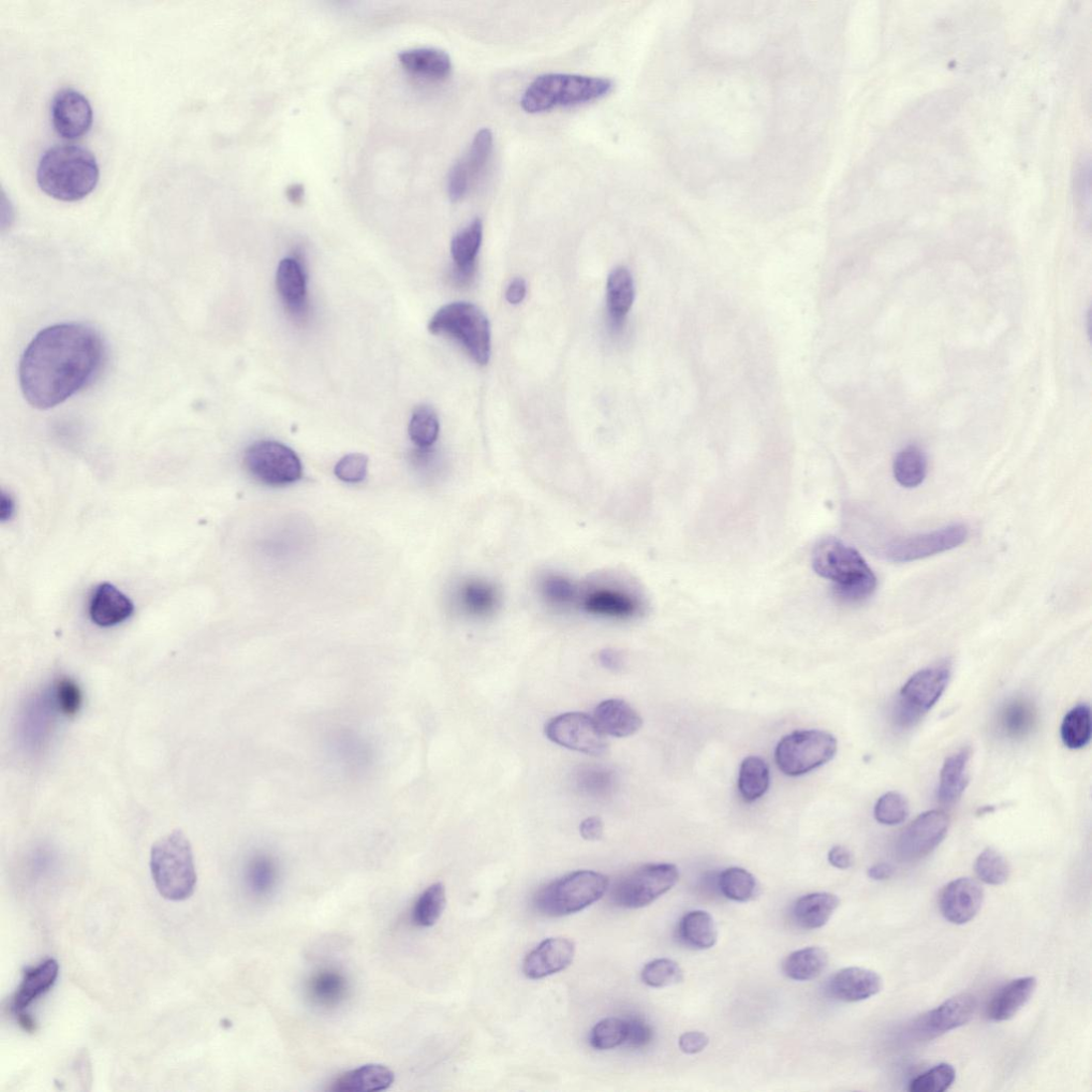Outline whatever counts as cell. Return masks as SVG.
Wrapping results in <instances>:
<instances>
[{"mask_svg":"<svg viewBox=\"0 0 1092 1092\" xmlns=\"http://www.w3.org/2000/svg\"><path fill=\"white\" fill-rule=\"evenodd\" d=\"M458 598L462 611L473 617L491 615L498 602L496 589L482 581L465 583L460 588Z\"/></svg>","mask_w":1092,"mask_h":1092,"instance_id":"obj_38","label":"cell"},{"mask_svg":"<svg viewBox=\"0 0 1092 1092\" xmlns=\"http://www.w3.org/2000/svg\"><path fill=\"white\" fill-rule=\"evenodd\" d=\"M951 678L948 663L923 669L909 678L900 691L897 716L903 725H912L936 705Z\"/></svg>","mask_w":1092,"mask_h":1092,"instance_id":"obj_11","label":"cell"},{"mask_svg":"<svg viewBox=\"0 0 1092 1092\" xmlns=\"http://www.w3.org/2000/svg\"><path fill=\"white\" fill-rule=\"evenodd\" d=\"M628 1023L620 1017H607L595 1025L590 1032L589 1042L596 1050H612L624 1045L627 1039Z\"/></svg>","mask_w":1092,"mask_h":1092,"instance_id":"obj_46","label":"cell"},{"mask_svg":"<svg viewBox=\"0 0 1092 1092\" xmlns=\"http://www.w3.org/2000/svg\"><path fill=\"white\" fill-rule=\"evenodd\" d=\"M678 869L670 863H655L640 866L618 881L612 893L616 906L626 909H640L651 905L676 884Z\"/></svg>","mask_w":1092,"mask_h":1092,"instance_id":"obj_10","label":"cell"},{"mask_svg":"<svg viewBox=\"0 0 1092 1092\" xmlns=\"http://www.w3.org/2000/svg\"><path fill=\"white\" fill-rule=\"evenodd\" d=\"M395 1082L394 1072L379 1064L365 1065L339 1076L332 1083L334 1092H374L389 1089Z\"/></svg>","mask_w":1092,"mask_h":1092,"instance_id":"obj_27","label":"cell"},{"mask_svg":"<svg viewBox=\"0 0 1092 1092\" xmlns=\"http://www.w3.org/2000/svg\"><path fill=\"white\" fill-rule=\"evenodd\" d=\"M969 530L964 524H954L919 536L891 543L883 554L893 563H910L947 552L962 545Z\"/></svg>","mask_w":1092,"mask_h":1092,"instance_id":"obj_13","label":"cell"},{"mask_svg":"<svg viewBox=\"0 0 1092 1092\" xmlns=\"http://www.w3.org/2000/svg\"><path fill=\"white\" fill-rule=\"evenodd\" d=\"M882 987V980L876 972L851 967L834 974L829 983V993L838 1001L855 1002L877 996Z\"/></svg>","mask_w":1092,"mask_h":1092,"instance_id":"obj_20","label":"cell"},{"mask_svg":"<svg viewBox=\"0 0 1092 1092\" xmlns=\"http://www.w3.org/2000/svg\"><path fill=\"white\" fill-rule=\"evenodd\" d=\"M599 660L604 668L612 671H618L623 668L624 659L618 652L611 650H604L599 654Z\"/></svg>","mask_w":1092,"mask_h":1092,"instance_id":"obj_60","label":"cell"},{"mask_svg":"<svg viewBox=\"0 0 1092 1092\" xmlns=\"http://www.w3.org/2000/svg\"><path fill=\"white\" fill-rule=\"evenodd\" d=\"M398 58L409 72L427 79L446 80L453 70L450 55L437 49L409 50L398 55Z\"/></svg>","mask_w":1092,"mask_h":1092,"instance_id":"obj_30","label":"cell"},{"mask_svg":"<svg viewBox=\"0 0 1092 1092\" xmlns=\"http://www.w3.org/2000/svg\"><path fill=\"white\" fill-rule=\"evenodd\" d=\"M286 196L291 203L300 204L304 196L303 186L299 184L289 186L286 190Z\"/></svg>","mask_w":1092,"mask_h":1092,"instance_id":"obj_63","label":"cell"},{"mask_svg":"<svg viewBox=\"0 0 1092 1092\" xmlns=\"http://www.w3.org/2000/svg\"><path fill=\"white\" fill-rule=\"evenodd\" d=\"M839 906V899L831 893H812L803 896L794 905L795 922L805 929H819L827 924Z\"/></svg>","mask_w":1092,"mask_h":1092,"instance_id":"obj_29","label":"cell"},{"mask_svg":"<svg viewBox=\"0 0 1092 1092\" xmlns=\"http://www.w3.org/2000/svg\"><path fill=\"white\" fill-rule=\"evenodd\" d=\"M59 976V964L55 959H47L35 968L29 969L24 974L18 992L12 1000V1010L16 1015L25 1013V1010L44 994L50 992Z\"/></svg>","mask_w":1092,"mask_h":1092,"instance_id":"obj_25","label":"cell"},{"mask_svg":"<svg viewBox=\"0 0 1092 1092\" xmlns=\"http://www.w3.org/2000/svg\"><path fill=\"white\" fill-rule=\"evenodd\" d=\"M548 739L581 754L599 757L609 749L608 735L598 727L594 717L584 713H566L554 717L545 726Z\"/></svg>","mask_w":1092,"mask_h":1092,"instance_id":"obj_12","label":"cell"},{"mask_svg":"<svg viewBox=\"0 0 1092 1092\" xmlns=\"http://www.w3.org/2000/svg\"><path fill=\"white\" fill-rule=\"evenodd\" d=\"M970 759L971 749L964 748L944 762L938 788V800L941 804L952 805L963 796L969 784Z\"/></svg>","mask_w":1092,"mask_h":1092,"instance_id":"obj_28","label":"cell"},{"mask_svg":"<svg viewBox=\"0 0 1092 1092\" xmlns=\"http://www.w3.org/2000/svg\"><path fill=\"white\" fill-rule=\"evenodd\" d=\"M408 432L413 445L421 450L431 449L440 434V423L434 409L428 406L418 407L413 412Z\"/></svg>","mask_w":1092,"mask_h":1092,"instance_id":"obj_45","label":"cell"},{"mask_svg":"<svg viewBox=\"0 0 1092 1092\" xmlns=\"http://www.w3.org/2000/svg\"><path fill=\"white\" fill-rule=\"evenodd\" d=\"M678 932L687 946L696 950L711 949L718 940L717 926L713 917L702 910L685 914Z\"/></svg>","mask_w":1092,"mask_h":1092,"instance_id":"obj_33","label":"cell"},{"mask_svg":"<svg viewBox=\"0 0 1092 1092\" xmlns=\"http://www.w3.org/2000/svg\"><path fill=\"white\" fill-rule=\"evenodd\" d=\"M307 994L317 1006L336 1007L348 994V982L342 973L335 970H322L307 983Z\"/></svg>","mask_w":1092,"mask_h":1092,"instance_id":"obj_32","label":"cell"},{"mask_svg":"<svg viewBox=\"0 0 1092 1092\" xmlns=\"http://www.w3.org/2000/svg\"><path fill=\"white\" fill-rule=\"evenodd\" d=\"M447 905L446 887L441 882L434 883L418 898L412 909V922L418 927L434 926L441 918Z\"/></svg>","mask_w":1092,"mask_h":1092,"instance_id":"obj_43","label":"cell"},{"mask_svg":"<svg viewBox=\"0 0 1092 1092\" xmlns=\"http://www.w3.org/2000/svg\"><path fill=\"white\" fill-rule=\"evenodd\" d=\"M1091 732V712L1086 704L1073 707L1062 720L1060 727L1062 743L1072 750L1086 747L1090 743Z\"/></svg>","mask_w":1092,"mask_h":1092,"instance_id":"obj_40","label":"cell"},{"mask_svg":"<svg viewBox=\"0 0 1092 1092\" xmlns=\"http://www.w3.org/2000/svg\"><path fill=\"white\" fill-rule=\"evenodd\" d=\"M134 604L111 584L99 585L93 593L89 616L100 628H112L126 622L134 614Z\"/></svg>","mask_w":1092,"mask_h":1092,"instance_id":"obj_21","label":"cell"},{"mask_svg":"<svg viewBox=\"0 0 1092 1092\" xmlns=\"http://www.w3.org/2000/svg\"><path fill=\"white\" fill-rule=\"evenodd\" d=\"M640 608L637 598L609 588L594 590L584 600L586 612L601 617L628 619L637 616Z\"/></svg>","mask_w":1092,"mask_h":1092,"instance_id":"obj_26","label":"cell"},{"mask_svg":"<svg viewBox=\"0 0 1092 1092\" xmlns=\"http://www.w3.org/2000/svg\"><path fill=\"white\" fill-rule=\"evenodd\" d=\"M949 827L950 819L944 812H925L899 836L896 846L899 857L906 861L926 857L946 838Z\"/></svg>","mask_w":1092,"mask_h":1092,"instance_id":"obj_14","label":"cell"},{"mask_svg":"<svg viewBox=\"0 0 1092 1092\" xmlns=\"http://www.w3.org/2000/svg\"><path fill=\"white\" fill-rule=\"evenodd\" d=\"M628 1032L626 1045L632 1047V1049H641L646 1046L653 1039V1030L639 1017H633V1019L627 1020Z\"/></svg>","mask_w":1092,"mask_h":1092,"instance_id":"obj_55","label":"cell"},{"mask_svg":"<svg viewBox=\"0 0 1092 1092\" xmlns=\"http://www.w3.org/2000/svg\"><path fill=\"white\" fill-rule=\"evenodd\" d=\"M978 1007L977 999L970 994L957 995L948 999L936 1009L928 1012L922 1020V1027L928 1034H944L962 1027L972 1020Z\"/></svg>","mask_w":1092,"mask_h":1092,"instance_id":"obj_22","label":"cell"},{"mask_svg":"<svg viewBox=\"0 0 1092 1092\" xmlns=\"http://www.w3.org/2000/svg\"><path fill=\"white\" fill-rule=\"evenodd\" d=\"M52 123L59 136L80 139L91 130L93 111L91 102L81 92L66 88L58 91L51 106Z\"/></svg>","mask_w":1092,"mask_h":1092,"instance_id":"obj_17","label":"cell"},{"mask_svg":"<svg viewBox=\"0 0 1092 1092\" xmlns=\"http://www.w3.org/2000/svg\"><path fill=\"white\" fill-rule=\"evenodd\" d=\"M101 338L81 323L54 324L39 332L20 362V386L29 405L48 410L89 385L104 362Z\"/></svg>","mask_w":1092,"mask_h":1092,"instance_id":"obj_1","label":"cell"},{"mask_svg":"<svg viewBox=\"0 0 1092 1092\" xmlns=\"http://www.w3.org/2000/svg\"><path fill=\"white\" fill-rule=\"evenodd\" d=\"M812 565L824 580L833 583L834 592L847 602H860L872 596L877 579L858 551L836 538L819 541Z\"/></svg>","mask_w":1092,"mask_h":1092,"instance_id":"obj_3","label":"cell"},{"mask_svg":"<svg viewBox=\"0 0 1092 1092\" xmlns=\"http://www.w3.org/2000/svg\"><path fill=\"white\" fill-rule=\"evenodd\" d=\"M1036 711L1034 705L1025 699H1015L1002 708L1000 726L1011 739H1021L1034 729Z\"/></svg>","mask_w":1092,"mask_h":1092,"instance_id":"obj_37","label":"cell"},{"mask_svg":"<svg viewBox=\"0 0 1092 1092\" xmlns=\"http://www.w3.org/2000/svg\"><path fill=\"white\" fill-rule=\"evenodd\" d=\"M51 688L61 715L70 718L81 711L83 693L76 681L71 680L69 677L59 678Z\"/></svg>","mask_w":1092,"mask_h":1092,"instance_id":"obj_51","label":"cell"},{"mask_svg":"<svg viewBox=\"0 0 1092 1092\" xmlns=\"http://www.w3.org/2000/svg\"><path fill=\"white\" fill-rule=\"evenodd\" d=\"M641 980L648 987L665 988L682 983L684 972L670 959H656L644 966L641 971Z\"/></svg>","mask_w":1092,"mask_h":1092,"instance_id":"obj_48","label":"cell"},{"mask_svg":"<svg viewBox=\"0 0 1092 1092\" xmlns=\"http://www.w3.org/2000/svg\"><path fill=\"white\" fill-rule=\"evenodd\" d=\"M771 773L769 765L759 757L746 758L740 769L739 791L746 803H755L769 791Z\"/></svg>","mask_w":1092,"mask_h":1092,"instance_id":"obj_36","label":"cell"},{"mask_svg":"<svg viewBox=\"0 0 1092 1092\" xmlns=\"http://www.w3.org/2000/svg\"><path fill=\"white\" fill-rule=\"evenodd\" d=\"M37 180L50 197L76 202L92 193L99 180V169L94 155L85 147L55 145L42 156Z\"/></svg>","mask_w":1092,"mask_h":1092,"instance_id":"obj_2","label":"cell"},{"mask_svg":"<svg viewBox=\"0 0 1092 1092\" xmlns=\"http://www.w3.org/2000/svg\"><path fill=\"white\" fill-rule=\"evenodd\" d=\"M0 509H2V520L3 521H7V520H10L12 518V515L14 514V509H16V505H14V501H13V499L10 495H8L6 493L3 494V496H2V508H0Z\"/></svg>","mask_w":1092,"mask_h":1092,"instance_id":"obj_62","label":"cell"},{"mask_svg":"<svg viewBox=\"0 0 1092 1092\" xmlns=\"http://www.w3.org/2000/svg\"><path fill=\"white\" fill-rule=\"evenodd\" d=\"M151 873L159 894L182 902L194 894L197 870L193 849L182 831L161 837L151 850Z\"/></svg>","mask_w":1092,"mask_h":1092,"instance_id":"obj_5","label":"cell"},{"mask_svg":"<svg viewBox=\"0 0 1092 1092\" xmlns=\"http://www.w3.org/2000/svg\"><path fill=\"white\" fill-rule=\"evenodd\" d=\"M275 283L288 308L292 312L301 311L306 297V278L301 264L292 258L279 262Z\"/></svg>","mask_w":1092,"mask_h":1092,"instance_id":"obj_31","label":"cell"},{"mask_svg":"<svg viewBox=\"0 0 1092 1092\" xmlns=\"http://www.w3.org/2000/svg\"><path fill=\"white\" fill-rule=\"evenodd\" d=\"M1037 980L1032 977L1016 979L1002 987L987 1007L989 1019L1008 1021L1019 1012L1034 996Z\"/></svg>","mask_w":1092,"mask_h":1092,"instance_id":"obj_24","label":"cell"},{"mask_svg":"<svg viewBox=\"0 0 1092 1092\" xmlns=\"http://www.w3.org/2000/svg\"><path fill=\"white\" fill-rule=\"evenodd\" d=\"M593 717L605 735L619 737V739L637 734L643 722L633 706L620 699L601 702L596 707Z\"/></svg>","mask_w":1092,"mask_h":1092,"instance_id":"obj_23","label":"cell"},{"mask_svg":"<svg viewBox=\"0 0 1092 1092\" xmlns=\"http://www.w3.org/2000/svg\"><path fill=\"white\" fill-rule=\"evenodd\" d=\"M575 956V944L567 938L542 941L524 959L523 972L529 980H542L569 968Z\"/></svg>","mask_w":1092,"mask_h":1092,"instance_id":"obj_19","label":"cell"},{"mask_svg":"<svg viewBox=\"0 0 1092 1092\" xmlns=\"http://www.w3.org/2000/svg\"><path fill=\"white\" fill-rule=\"evenodd\" d=\"M368 458L363 454H349L334 467L335 476L347 483L363 481L367 475Z\"/></svg>","mask_w":1092,"mask_h":1092,"instance_id":"obj_54","label":"cell"},{"mask_svg":"<svg viewBox=\"0 0 1092 1092\" xmlns=\"http://www.w3.org/2000/svg\"><path fill=\"white\" fill-rule=\"evenodd\" d=\"M609 887L607 876L594 870H578L541 888L534 896V907L545 917H567L598 902Z\"/></svg>","mask_w":1092,"mask_h":1092,"instance_id":"obj_6","label":"cell"},{"mask_svg":"<svg viewBox=\"0 0 1092 1092\" xmlns=\"http://www.w3.org/2000/svg\"><path fill=\"white\" fill-rule=\"evenodd\" d=\"M635 298L632 274L625 268L612 272L608 279V304L613 322L620 326L630 312Z\"/></svg>","mask_w":1092,"mask_h":1092,"instance_id":"obj_35","label":"cell"},{"mask_svg":"<svg viewBox=\"0 0 1092 1092\" xmlns=\"http://www.w3.org/2000/svg\"><path fill=\"white\" fill-rule=\"evenodd\" d=\"M278 877L276 861L268 853H258L246 869V881L251 892L259 897L270 895Z\"/></svg>","mask_w":1092,"mask_h":1092,"instance_id":"obj_41","label":"cell"},{"mask_svg":"<svg viewBox=\"0 0 1092 1092\" xmlns=\"http://www.w3.org/2000/svg\"><path fill=\"white\" fill-rule=\"evenodd\" d=\"M57 715H61L52 688L36 693L25 704L20 719V736L28 752L37 754L48 745Z\"/></svg>","mask_w":1092,"mask_h":1092,"instance_id":"obj_16","label":"cell"},{"mask_svg":"<svg viewBox=\"0 0 1092 1092\" xmlns=\"http://www.w3.org/2000/svg\"><path fill=\"white\" fill-rule=\"evenodd\" d=\"M909 815V804L902 794L890 792L884 794L878 800L874 816L882 824L895 825L902 823Z\"/></svg>","mask_w":1092,"mask_h":1092,"instance_id":"obj_52","label":"cell"},{"mask_svg":"<svg viewBox=\"0 0 1092 1092\" xmlns=\"http://www.w3.org/2000/svg\"><path fill=\"white\" fill-rule=\"evenodd\" d=\"M244 464L251 477L269 486H285L302 478L299 456L276 441H258L244 455Z\"/></svg>","mask_w":1092,"mask_h":1092,"instance_id":"obj_9","label":"cell"},{"mask_svg":"<svg viewBox=\"0 0 1092 1092\" xmlns=\"http://www.w3.org/2000/svg\"><path fill=\"white\" fill-rule=\"evenodd\" d=\"M614 89L609 79L550 73L531 83L521 106L528 113H541L557 107H570L603 98Z\"/></svg>","mask_w":1092,"mask_h":1092,"instance_id":"obj_4","label":"cell"},{"mask_svg":"<svg viewBox=\"0 0 1092 1092\" xmlns=\"http://www.w3.org/2000/svg\"><path fill=\"white\" fill-rule=\"evenodd\" d=\"M708 1042H710V1039H708L704 1032L688 1031L680 1037L678 1046H680L683 1053L695 1055L704 1051Z\"/></svg>","mask_w":1092,"mask_h":1092,"instance_id":"obj_56","label":"cell"},{"mask_svg":"<svg viewBox=\"0 0 1092 1092\" xmlns=\"http://www.w3.org/2000/svg\"><path fill=\"white\" fill-rule=\"evenodd\" d=\"M979 878L992 885L1004 884L1010 876V866L1002 855L993 848L985 849L976 862Z\"/></svg>","mask_w":1092,"mask_h":1092,"instance_id":"obj_49","label":"cell"},{"mask_svg":"<svg viewBox=\"0 0 1092 1092\" xmlns=\"http://www.w3.org/2000/svg\"><path fill=\"white\" fill-rule=\"evenodd\" d=\"M483 226L479 218L455 236L451 253L456 269L476 268V258L482 242Z\"/></svg>","mask_w":1092,"mask_h":1092,"instance_id":"obj_39","label":"cell"},{"mask_svg":"<svg viewBox=\"0 0 1092 1092\" xmlns=\"http://www.w3.org/2000/svg\"><path fill=\"white\" fill-rule=\"evenodd\" d=\"M541 592L548 603L557 608L570 607L578 598V589L569 580L551 575L543 580Z\"/></svg>","mask_w":1092,"mask_h":1092,"instance_id":"obj_53","label":"cell"},{"mask_svg":"<svg viewBox=\"0 0 1092 1092\" xmlns=\"http://www.w3.org/2000/svg\"><path fill=\"white\" fill-rule=\"evenodd\" d=\"M493 132L481 128L476 132L467 152L455 162L449 174L448 191L453 202L462 200L476 184L493 151Z\"/></svg>","mask_w":1092,"mask_h":1092,"instance_id":"obj_15","label":"cell"},{"mask_svg":"<svg viewBox=\"0 0 1092 1092\" xmlns=\"http://www.w3.org/2000/svg\"><path fill=\"white\" fill-rule=\"evenodd\" d=\"M428 330L435 335H448L455 338L477 364L489 363L490 323L475 304L454 302L441 307L428 324Z\"/></svg>","mask_w":1092,"mask_h":1092,"instance_id":"obj_7","label":"cell"},{"mask_svg":"<svg viewBox=\"0 0 1092 1092\" xmlns=\"http://www.w3.org/2000/svg\"><path fill=\"white\" fill-rule=\"evenodd\" d=\"M830 864L838 869H848L853 864L851 852L844 846H834L828 853Z\"/></svg>","mask_w":1092,"mask_h":1092,"instance_id":"obj_58","label":"cell"},{"mask_svg":"<svg viewBox=\"0 0 1092 1092\" xmlns=\"http://www.w3.org/2000/svg\"><path fill=\"white\" fill-rule=\"evenodd\" d=\"M956 1080V1070L950 1064H940L919 1075L909 1085L911 1092H943Z\"/></svg>","mask_w":1092,"mask_h":1092,"instance_id":"obj_50","label":"cell"},{"mask_svg":"<svg viewBox=\"0 0 1092 1092\" xmlns=\"http://www.w3.org/2000/svg\"><path fill=\"white\" fill-rule=\"evenodd\" d=\"M835 737L824 731H795L777 745L778 769L787 776L799 777L830 762L836 755Z\"/></svg>","mask_w":1092,"mask_h":1092,"instance_id":"obj_8","label":"cell"},{"mask_svg":"<svg viewBox=\"0 0 1092 1092\" xmlns=\"http://www.w3.org/2000/svg\"><path fill=\"white\" fill-rule=\"evenodd\" d=\"M893 874L894 867L888 863H879L867 870L868 877L877 881L890 879Z\"/></svg>","mask_w":1092,"mask_h":1092,"instance_id":"obj_61","label":"cell"},{"mask_svg":"<svg viewBox=\"0 0 1092 1092\" xmlns=\"http://www.w3.org/2000/svg\"><path fill=\"white\" fill-rule=\"evenodd\" d=\"M579 789L595 799H605L612 795L616 778L613 772L604 767H582L577 778Z\"/></svg>","mask_w":1092,"mask_h":1092,"instance_id":"obj_47","label":"cell"},{"mask_svg":"<svg viewBox=\"0 0 1092 1092\" xmlns=\"http://www.w3.org/2000/svg\"><path fill=\"white\" fill-rule=\"evenodd\" d=\"M829 956L820 948H806L788 956L784 963L786 976L797 982L816 980L828 967Z\"/></svg>","mask_w":1092,"mask_h":1092,"instance_id":"obj_34","label":"cell"},{"mask_svg":"<svg viewBox=\"0 0 1092 1092\" xmlns=\"http://www.w3.org/2000/svg\"><path fill=\"white\" fill-rule=\"evenodd\" d=\"M719 887L723 895L740 903L750 902L759 893L756 877L741 867H730L722 872Z\"/></svg>","mask_w":1092,"mask_h":1092,"instance_id":"obj_44","label":"cell"},{"mask_svg":"<svg viewBox=\"0 0 1092 1092\" xmlns=\"http://www.w3.org/2000/svg\"><path fill=\"white\" fill-rule=\"evenodd\" d=\"M580 831L586 840H599L604 833V823L600 818H588L581 823Z\"/></svg>","mask_w":1092,"mask_h":1092,"instance_id":"obj_57","label":"cell"},{"mask_svg":"<svg viewBox=\"0 0 1092 1092\" xmlns=\"http://www.w3.org/2000/svg\"><path fill=\"white\" fill-rule=\"evenodd\" d=\"M894 477L905 488H916L927 475L925 454L917 447H908L900 452L893 465Z\"/></svg>","mask_w":1092,"mask_h":1092,"instance_id":"obj_42","label":"cell"},{"mask_svg":"<svg viewBox=\"0 0 1092 1092\" xmlns=\"http://www.w3.org/2000/svg\"><path fill=\"white\" fill-rule=\"evenodd\" d=\"M527 286L523 278H515L506 291V299L510 304H520L526 297Z\"/></svg>","mask_w":1092,"mask_h":1092,"instance_id":"obj_59","label":"cell"},{"mask_svg":"<svg viewBox=\"0 0 1092 1092\" xmlns=\"http://www.w3.org/2000/svg\"><path fill=\"white\" fill-rule=\"evenodd\" d=\"M985 893L981 884L971 878H959L944 888L940 898L943 917L956 925H964L978 916Z\"/></svg>","mask_w":1092,"mask_h":1092,"instance_id":"obj_18","label":"cell"}]
</instances>
